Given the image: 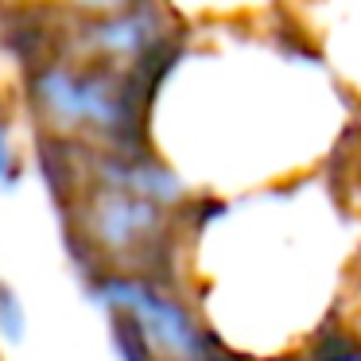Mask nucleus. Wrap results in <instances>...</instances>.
Returning a JSON list of instances; mask_svg holds the SVG:
<instances>
[{
	"label": "nucleus",
	"instance_id": "f257e3e1",
	"mask_svg": "<svg viewBox=\"0 0 361 361\" xmlns=\"http://www.w3.org/2000/svg\"><path fill=\"white\" fill-rule=\"evenodd\" d=\"M361 97L295 20L187 27L156 82L148 144L195 198L342 171Z\"/></svg>",
	"mask_w": 361,
	"mask_h": 361
},
{
	"label": "nucleus",
	"instance_id": "f03ea898",
	"mask_svg": "<svg viewBox=\"0 0 361 361\" xmlns=\"http://www.w3.org/2000/svg\"><path fill=\"white\" fill-rule=\"evenodd\" d=\"M175 276L226 350L307 361L350 322L361 206L342 171L195 198Z\"/></svg>",
	"mask_w": 361,
	"mask_h": 361
},
{
	"label": "nucleus",
	"instance_id": "7ed1b4c3",
	"mask_svg": "<svg viewBox=\"0 0 361 361\" xmlns=\"http://www.w3.org/2000/svg\"><path fill=\"white\" fill-rule=\"evenodd\" d=\"M299 27L334 66V74L361 97V0H299Z\"/></svg>",
	"mask_w": 361,
	"mask_h": 361
},
{
	"label": "nucleus",
	"instance_id": "20e7f679",
	"mask_svg": "<svg viewBox=\"0 0 361 361\" xmlns=\"http://www.w3.org/2000/svg\"><path fill=\"white\" fill-rule=\"evenodd\" d=\"M183 27H226V24H264L295 16L299 0H164Z\"/></svg>",
	"mask_w": 361,
	"mask_h": 361
},
{
	"label": "nucleus",
	"instance_id": "39448f33",
	"mask_svg": "<svg viewBox=\"0 0 361 361\" xmlns=\"http://www.w3.org/2000/svg\"><path fill=\"white\" fill-rule=\"evenodd\" d=\"M20 171H24V164H20L16 148H12V133H8V113L0 109V187H16Z\"/></svg>",
	"mask_w": 361,
	"mask_h": 361
},
{
	"label": "nucleus",
	"instance_id": "423d86ee",
	"mask_svg": "<svg viewBox=\"0 0 361 361\" xmlns=\"http://www.w3.org/2000/svg\"><path fill=\"white\" fill-rule=\"evenodd\" d=\"M307 361H361V338L338 334V338H330L322 350H314Z\"/></svg>",
	"mask_w": 361,
	"mask_h": 361
},
{
	"label": "nucleus",
	"instance_id": "0eeeda50",
	"mask_svg": "<svg viewBox=\"0 0 361 361\" xmlns=\"http://www.w3.org/2000/svg\"><path fill=\"white\" fill-rule=\"evenodd\" d=\"M0 334L8 342H16L24 334V311H20V303L12 299V291L4 283H0Z\"/></svg>",
	"mask_w": 361,
	"mask_h": 361
},
{
	"label": "nucleus",
	"instance_id": "6e6552de",
	"mask_svg": "<svg viewBox=\"0 0 361 361\" xmlns=\"http://www.w3.org/2000/svg\"><path fill=\"white\" fill-rule=\"evenodd\" d=\"M342 175H345V183H350V190H353V198H357V206H361V136H357V144H353V152H350V159H345V167H342Z\"/></svg>",
	"mask_w": 361,
	"mask_h": 361
},
{
	"label": "nucleus",
	"instance_id": "1a4fd4ad",
	"mask_svg": "<svg viewBox=\"0 0 361 361\" xmlns=\"http://www.w3.org/2000/svg\"><path fill=\"white\" fill-rule=\"evenodd\" d=\"M345 334L361 338V288H357V299H353V311H350V322H345Z\"/></svg>",
	"mask_w": 361,
	"mask_h": 361
}]
</instances>
